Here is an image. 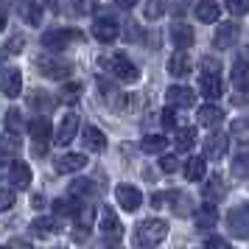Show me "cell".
Returning <instances> with one entry per match:
<instances>
[{
  "label": "cell",
  "instance_id": "obj_1",
  "mask_svg": "<svg viewBox=\"0 0 249 249\" xmlns=\"http://www.w3.org/2000/svg\"><path fill=\"white\" fill-rule=\"evenodd\" d=\"M165 235H168V224L162 218H146L135 230V244L143 249H151V247H157Z\"/></svg>",
  "mask_w": 249,
  "mask_h": 249
},
{
  "label": "cell",
  "instance_id": "obj_2",
  "mask_svg": "<svg viewBox=\"0 0 249 249\" xmlns=\"http://www.w3.org/2000/svg\"><path fill=\"white\" fill-rule=\"evenodd\" d=\"M79 39L81 31H76V28H51V31L42 34V45L48 51H65L70 42H79Z\"/></svg>",
  "mask_w": 249,
  "mask_h": 249
},
{
  "label": "cell",
  "instance_id": "obj_3",
  "mask_svg": "<svg viewBox=\"0 0 249 249\" xmlns=\"http://www.w3.org/2000/svg\"><path fill=\"white\" fill-rule=\"evenodd\" d=\"M104 62L109 65V73L121 81H137V76H140V70L135 68V62L126 56V53H112V56L104 59Z\"/></svg>",
  "mask_w": 249,
  "mask_h": 249
},
{
  "label": "cell",
  "instance_id": "obj_4",
  "mask_svg": "<svg viewBox=\"0 0 249 249\" xmlns=\"http://www.w3.org/2000/svg\"><path fill=\"white\" fill-rule=\"evenodd\" d=\"M227 230L235 238H249V202L238 204L227 213Z\"/></svg>",
  "mask_w": 249,
  "mask_h": 249
},
{
  "label": "cell",
  "instance_id": "obj_5",
  "mask_svg": "<svg viewBox=\"0 0 249 249\" xmlns=\"http://www.w3.org/2000/svg\"><path fill=\"white\" fill-rule=\"evenodd\" d=\"M39 73L45 76V79H68L70 73H73V65L65 62V59H56V56H42L39 59Z\"/></svg>",
  "mask_w": 249,
  "mask_h": 249
},
{
  "label": "cell",
  "instance_id": "obj_6",
  "mask_svg": "<svg viewBox=\"0 0 249 249\" xmlns=\"http://www.w3.org/2000/svg\"><path fill=\"white\" fill-rule=\"evenodd\" d=\"M0 92L6 98H17L23 92V73L17 68H0Z\"/></svg>",
  "mask_w": 249,
  "mask_h": 249
},
{
  "label": "cell",
  "instance_id": "obj_7",
  "mask_svg": "<svg viewBox=\"0 0 249 249\" xmlns=\"http://www.w3.org/2000/svg\"><path fill=\"white\" fill-rule=\"evenodd\" d=\"M76 135H79V115L68 112L65 118H62V124H59L53 140H56L59 146H68V143H73V137H76Z\"/></svg>",
  "mask_w": 249,
  "mask_h": 249
},
{
  "label": "cell",
  "instance_id": "obj_8",
  "mask_svg": "<svg viewBox=\"0 0 249 249\" xmlns=\"http://www.w3.org/2000/svg\"><path fill=\"white\" fill-rule=\"evenodd\" d=\"M121 34V25L115 23L112 17H98L95 23H92V36L98 39V42H115Z\"/></svg>",
  "mask_w": 249,
  "mask_h": 249
},
{
  "label": "cell",
  "instance_id": "obj_9",
  "mask_svg": "<svg viewBox=\"0 0 249 249\" xmlns=\"http://www.w3.org/2000/svg\"><path fill=\"white\" fill-rule=\"evenodd\" d=\"M115 199L129 213H135L137 207H140V202H143V196H140V191H137L135 185H118L115 188Z\"/></svg>",
  "mask_w": 249,
  "mask_h": 249
},
{
  "label": "cell",
  "instance_id": "obj_10",
  "mask_svg": "<svg viewBox=\"0 0 249 249\" xmlns=\"http://www.w3.org/2000/svg\"><path fill=\"white\" fill-rule=\"evenodd\" d=\"M227 151H230V137L221 135V132L207 135V140H204V157L221 160V157H227Z\"/></svg>",
  "mask_w": 249,
  "mask_h": 249
},
{
  "label": "cell",
  "instance_id": "obj_11",
  "mask_svg": "<svg viewBox=\"0 0 249 249\" xmlns=\"http://www.w3.org/2000/svg\"><path fill=\"white\" fill-rule=\"evenodd\" d=\"M9 179H12V191H25L31 185V168L23 160H14L9 168Z\"/></svg>",
  "mask_w": 249,
  "mask_h": 249
},
{
  "label": "cell",
  "instance_id": "obj_12",
  "mask_svg": "<svg viewBox=\"0 0 249 249\" xmlns=\"http://www.w3.org/2000/svg\"><path fill=\"white\" fill-rule=\"evenodd\" d=\"M165 98H168V107H193V101H196V92L191 90V87H182V84H174V87H168V92H165Z\"/></svg>",
  "mask_w": 249,
  "mask_h": 249
},
{
  "label": "cell",
  "instance_id": "obj_13",
  "mask_svg": "<svg viewBox=\"0 0 249 249\" xmlns=\"http://www.w3.org/2000/svg\"><path fill=\"white\" fill-rule=\"evenodd\" d=\"M87 165V157L84 154H76V151H70V154H62V157L53 160V168L59 174H73V171H81Z\"/></svg>",
  "mask_w": 249,
  "mask_h": 249
},
{
  "label": "cell",
  "instance_id": "obj_14",
  "mask_svg": "<svg viewBox=\"0 0 249 249\" xmlns=\"http://www.w3.org/2000/svg\"><path fill=\"white\" fill-rule=\"evenodd\" d=\"M224 193H227V185H224V179H221L218 174H213V177L202 185V196L207 199V204L221 202V199H224Z\"/></svg>",
  "mask_w": 249,
  "mask_h": 249
},
{
  "label": "cell",
  "instance_id": "obj_15",
  "mask_svg": "<svg viewBox=\"0 0 249 249\" xmlns=\"http://www.w3.org/2000/svg\"><path fill=\"white\" fill-rule=\"evenodd\" d=\"M101 232H104V235H112V238L124 235L121 218H118V213H115L112 207H101Z\"/></svg>",
  "mask_w": 249,
  "mask_h": 249
},
{
  "label": "cell",
  "instance_id": "obj_16",
  "mask_svg": "<svg viewBox=\"0 0 249 249\" xmlns=\"http://www.w3.org/2000/svg\"><path fill=\"white\" fill-rule=\"evenodd\" d=\"M199 90H202L204 98L215 101V98H221L224 84H221V79H218V76H213V73H202V79H199Z\"/></svg>",
  "mask_w": 249,
  "mask_h": 249
},
{
  "label": "cell",
  "instance_id": "obj_17",
  "mask_svg": "<svg viewBox=\"0 0 249 249\" xmlns=\"http://www.w3.org/2000/svg\"><path fill=\"white\" fill-rule=\"evenodd\" d=\"M235 39H238V25L235 23H221L218 31H215V36H213V45L218 48V51H224V48L235 45Z\"/></svg>",
  "mask_w": 249,
  "mask_h": 249
},
{
  "label": "cell",
  "instance_id": "obj_18",
  "mask_svg": "<svg viewBox=\"0 0 249 249\" xmlns=\"http://www.w3.org/2000/svg\"><path fill=\"white\" fill-rule=\"evenodd\" d=\"M191 70H193L191 56H188L185 51H177V53L168 59V73H171V76H177V79H185Z\"/></svg>",
  "mask_w": 249,
  "mask_h": 249
},
{
  "label": "cell",
  "instance_id": "obj_19",
  "mask_svg": "<svg viewBox=\"0 0 249 249\" xmlns=\"http://www.w3.org/2000/svg\"><path fill=\"white\" fill-rule=\"evenodd\" d=\"M171 42L179 48V51L191 48L193 45V28L188 23H174V28H171Z\"/></svg>",
  "mask_w": 249,
  "mask_h": 249
},
{
  "label": "cell",
  "instance_id": "obj_20",
  "mask_svg": "<svg viewBox=\"0 0 249 249\" xmlns=\"http://www.w3.org/2000/svg\"><path fill=\"white\" fill-rule=\"evenodd\" d=\"M230 81H232L235 90H249V62L238 59L232 70H230Z\"/></svg>",
  "mask_w": 249,
  "mask_h": 249
},
{
  "label": "cell",
  "instance_id": "obj_21",
  "mask_svg": "<svg viewBox=\"0 0 249 249\" xmlns=\"http://www.w3.org/2000/svg\"><path fill=\"white\" fill-rule=\"evenodd\" d=\"M196 118H199V124L202 126H218L221 121H224V109L215 107V104H204L202 109L196 112Z\"/></svg>",
  "mask_w": 249,
  "mask_h": 249
},
{
  "label": "cell",
  "instance_id": "obj_22",
  "mask_svg": "<svg viewBox=\"0 0 249 249\" xmlns=\"http://www.w3.org/2000/svg\"><path fill=\"white\" fill-rule=\"evenodd\" d=\"M193 218H196V227L199 230H213L215 221H218V210H215V204H202Z\"/></svg>",
  "mask_w": 249,
  "mask_h": 249
},
{
  "label": "cell",
  "instance_id": "obj_23",
  "mask_svg": "<svg viewBox=\"0 0 249 249\" xmlns=\"http://www.w3.org/2000/svg\"><path fill=\"white\" fill-rule=\"evenodd\" d=\"M28 135L34 137L36 143H45L48 137H51V121H48L45 115H36L34 121L28 124Z\"/></svg>",
  "mask_w": 249,
  "mask_h": 249
},
{
  "label": "cell",
  "instance_id": "obj_24",
  "mask_svg": "<svg viewBox=\"0 0 249 249\" xmlns=\"http://www.w3.org/2000/svg\"><path fill=\"white\" fill-rule=\"evenodd\" d=\"M204 174H207V160L204 157H188V162H185V179L199 182V179H204Z\"/></svg>",
  "mask_w": 249,
  "mask_h": 249
},
{
  "label": "cell",
  "instance_id": "obj_25",
  "mask_svg": "<svg viewBox=\"0 0 249 249\" xmlns=\"http://www.w3.org/2000/svg\"><path fill=\"white\" fill-rule=\"evenodd\" d=\"M81 137H84V146L90 148V151H104L107 148V137H104V132L98 126H87Z\"/></svg>",
  "mask_w": 249,
  "mask_h": 249
},
{
  "label": "cell",
  "instance_id": "obj_26",
  "mask_svg": "<svg viewBox=\"0 0 249 249\" xmlns=\"http://www.w3.org/2000/svg\"><path fill=\"white\" fill-rule=\"evenodd\" d=\"M218 14H221V6L213 3V0H202V3L196 6V17H199L202 23H215Z\"/></svg>",
  "mask_w": 249,
  "mask_h": 249
},
{
  "label": "cell",
  "instance_id": "obj_27",
  "mask_svg": "<svg viewBox=\"0 0 249 249\" xmlns=\"http://www.w3.org/2000/svg\"><path fill=\"white\" fill-rule=\"evenodd\" d=\"M20 14L28 25H42V6L39 3H20Z\"/></svg>",
  "mask_w": 249,
  "mask_h": 249
},
{
  "label": "cell",
  "instance_id": "obj_28",
  "mask_svg": "<svg viewBox=\"0 0 249 249\" xmlns=\"http://www.w3.org/2000/svg\"><path fill=\"white\" fill-rule=\"evenodd\" d=\"M165 146H168V137L165 135H146L143 137V143H140V148L148 151V154H162V148Z\"/></svg>",
  "mask_w": 249,
  "mask_h": 249
},
{
  "label": "cell",
  "instance_id": "obj_29",
  "mask_svg": "<svg viewBox=\"0 0 249 249\" xmlns=\"http://www.w3.org/2000/svg\"><path fill=\"white\" fill-rule=\"evenodd\" d=\"M6 132H9V137H20V132H23V115H20V109H6Z\"/></svg>",
  "mask_w": 249,
  "mask_h": 249
},
{
  "label": "cell",
  "instance_id": "obj_30",
  "mask_svg": "<svg viewBox=\"0 0 249 249\" xmlns=\"http://www.w3.org/2000/svg\"><path fill=\"white\" fill-rule=\"evenodd\" d=\"M174 143H177V148H179V151H191L193 143H196V129H193V126L179 129V132H177V137H174Z\"/></svg>",
  "mask_w": 249,
  "mask_h": 249
},
{
  "label": "cell",
  "instance_id": "obj_31",
  "mask_svg": "<svg viewBox=\"0 0 249 249\" xmlns=\"http://www.w3.org/2000/svg\"><path fill=\"white\" fill-rule=\"evenodd\" d=\"M230 135L235 137L238 143L249 146V121H247V118H238V121H232V124H230Z\"/></svg>",
  "mask_w": 249,
  "mask_h": 249
},
{
  "label": "cell",
  "instance_id": "obj_32",
  "mask_svg": "<svg viewBox=\"0 0 249 249\" xmlns=\"http://www.w3.org/2000/svg\"><path fill=\"white\" fill-rule=\"evenodd\" d=\"M79 202H73V199H59V202H53V213L59 215V218H62V215H65V218H68V215H73V218H76V215H79Z\"/></svg>",
  "mask_w": 249,
  "mask_h": 249
},
{
  "label": "cell",
  "instance_id": "obj_33",
  "mask_svg": "<svg viewBox=\"0 0 249 249\" xmlns=\"http://www.w3.org/2000/svg\"><path fill=\"white\" fill-rule=\"evenodd\" d=\"M59 230V224L56 221H53V218H34V221H31V232H34V235H51V232H56Z\"/></svg>",
  "mask_w": 249,
  "mask_h": 249
},
{
  "label": "cell",
  "instance_id": "obj_34",
  "mask_svg": "<svg viewBox=\"0 0 249 249\" xmlns=\"http://www.w3.org/2000/svg\"><path fill=\"white\" fill-rule=\"evenodd\" d=\"M59 98H62L65 104H76L81 98V84H79V81H70V84H65Z\"/></svg>",
  "mask_w": 249,
  "mask_h": 249
},
{
  "label": "cell",
  "instance_id": "obj_35",
  "mask_svg": "<svg viewBox=\"0 0 249 249\" xmlns=\"http://www.w3.org/2000/svg\"><path fill=\"white\" fill-rule=\"evenodd\" d=\"M232 174L238 179H249V154H238L232 160Z\"/></svg>",
  "mask_w": 249,
  "mask_h": 249
},
{
  "label": "cell",
  "instance_id": "obj_36",
  "mask_svg": "<svg viewBox=\"0 0 249 249\" xmlns=\"http://www.w3.org/2000/svg\"><path fill=\"white\" fill-rule=\"evenodd\" d=\"M17 148H20V140L6 135L3 140H0V160H6V157H12V154H17Z\"/></svg>",
  "mask_w": 249,
  "mask_h": 249
},
{
  "label": "cell",
  "instance_id": "obj_37",
  "mask_svg": "<svg viewBox=\"0 0 249 249\" xmlns=\"http://www.w3.org/2000/svg\"><path fill=\"white\" fill-rule=\"evenodd\" d=\"M90 193H92V182L90 179H73L70 196H90Z\"/></svg>",
  "mask_w": 249,
  "mask_h": 249
},
{
  "label": "cell",
  "instance_id": "obj_38",
  "mask_svg": "<svg viewBox=\"0 0 249 249\" xmlns=\"http://www.w3.org/2000/svg\"><path fill=\"white\" fill-rule=\"evenodd\" d=\"M162 12H165L162 0H151V3H146V6H143V14H146V20H157V17H162Z\"/></svg>",
  "mask_w": 249,
  "mask_h": 249
},
{
  "label": "cell",
  "instance_id": "obj_39",
  "mask_svg": "<svg viewBox=\"0 0 249 249\" xmlns=\"http://www.w3.org/2000/svg\"><path fill=\"white\" fill-rule=\"evenodd\" d=\"M12 204H14V191L12 188H0V213L12 210Z\"/></svg>",
  "mask_w": 249,
  "mask_h": 249
},
{
  "label": "cell",
  "instance_id": "obj_40",
  "mask_svg": "<svg viewBox=\"0 0 249 249\" xmlns=\"http://www.w3.org/2000/svg\"><path fill=\"white\" fill-rule=\"evenodd\" d=\"M227 12L230 14H247L249 12V0H227Z\"/></svg>",
  "mask_w": 249,
  "mask_h": 249
},
{
  "label": "cell",
  "instance_id": "obj_41",
  "mask_svg": "<svg viewBox=\"0 0 249 249\" xmlns=\"http://www.w3.org/2000/svg\"><path fill=\"white\" fill-rule=\"evenodd\" d=\"M160 168L165 171V174H174V171L179 168V160L174 157V154H165V157H160Z\"/></svg>",
  "mask_w": 249,
  "mask_h": 249
},
{
  "label": "cell",
  "instance_id": "obj_42",
  "mask_svg": "<svg viewBox=\"0 0 249 249\" xmlns=\"http://www.w3.org/2000/svg\"><path fill=\"white\" fill-rule=\"evenodd\" d=\"M23 48H25V39H23L20 34H17V36H12V39L6 42V51H9V53H20Z\"/></svg>",
  "mask_w": 249,
  "mask_h": 249
},
{
  "label": "cell",
  "instance_id": "obj_43",
  "mask_svg": "<svg viewBox=\"0 0 249 249\" xmlns=\"http://www.w3.org/2000/svg\"><path fill=\"white\" fill-rule=\"evenodd\" d=\"M162 124L177 126V112H174V107H165V109H162Z\"/></svg>",
  "mask_w": 249,
  "mask_h": 249
},
{
  "label": "cell",
  "instance_id": "obj_44",
  "mask_svg": "<svg viewBox=\"0 0 249 249\" xmlns=\"http://www.w3.org/2000/svg\"><path fill=\"white\" fill-rule=\"evenodd\" d=\"M202 68H204V73H213V76H218V62H215V59L204 56L202 59Z\"/></svg>",
  "mask_w": 249,
  "mask_h": 249
},
{
  "label": "cell",
  "instance_id": "obj_45",
  "mask_svg": "<svg viewBox=\"0 0 249 249\" xmlns=\"http://www.w3.org/2000/svg\"><path fill=\"white\" fill-rule=\"evenodd\" d=\"M207 249H232V247L227 244L224 238H210V241H207Z\"/></svg>",
  "mask_w": 249,
  "mask_h": 249
},
{
  "label": "cell",
  "instance_id": "obj_46",
  "mask_svg": "<svg viewBox=\"0 0 249 249\" xmlns=\"http://www.w3.org/2000/svg\"><path fill=\"white\" fill-rule=\"evenodd\" d=\"M165 199H168V193H154V196H151V204H154V207H162Z\"/></svg>",
  "mask_w": 249,
  "mask_h": 249
},
{
  "label": "cell",
  "instance_id": "obj_47",
  "mask_svg": "<svg viewBox=\"0 0 249 249\" xmlns=\"http://www.w3.org/2000/svg\"><path fill=\"white\" fill-rule=\"evenodd\" d=\"M42 204H45V196H42V193H36L34 199H31V207H36V210H39Z\"/></svg>",
  "mask_w": 249,
  "mask_h": 249
},
{
  "label": "cell",
  "instance_id": "obj_48",
  "mask_svg": "<svg viewBox=\"0 0 249 249\" xmlns=\"http://www.w3.org/2000/svg\"><path fill=\"white\" fill-rule=\"evenodd\" d=\"M6 249H31V247H28L25 241H12V244H9Z\"/></svg>",
  "mask_w": 249,
  "mask_h": 249
},
{
  "label": "cell",
  "instance_id": "obj_49",
  "mask_svg": "<svg viewBox=\"0 0 249 249\" xmlns=\"http://www.w3.org/2000/svg\"><path fill=\"white\" fill-rule=\"evenodd\" d=\"M3 31H6V9L0 6V34H3Z\"/></svg>",
  "mask_w": 249,
  "mask_h": 249
}]
</instances>
